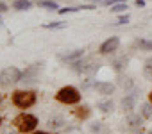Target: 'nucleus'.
<instances>
[{
	"label": "nucleus",
	"instance_id": "11",
	"mask_svg": "<svg viewBox=\"0 0 152 134\" xmlns=\"http://www.w3.org/2000/svg\"><path fill=\"white\" fill-rule=\"evenodd\" d=\"M73 114L77 116V118H88L90 116V109L88 107H79L77 111H73Z\"/></svg>",
	"mask_w": 152,
	"mask_h": 134
},
{
	"label": "nucleus",
	"instance_id": "4",
	"mask_svg": "<svg viewBox=\"0 0 152 134\" xmlns=\"http://www.w3.org/2000/svg\"><path fill=\"white\" fill-rule=\"evenodd\" d=\"M0 81L6 82V84L18 82V81H22V72L18 68H15V66H9V68H6L2 74H0Z\"/></svg>",
	"mask_w": 152,
	"mask_h": 134
},
{
	"label": "nucleus",
	"instance_id": "1",
	"mask_svg": "<svg viewBox=\"0 0 152 134\" xmlns=\"http://www.w3.org/2000/svg\"><path fill=\"white\" fill-rule=\"evenodd\" d=\"M56 100H57V102H61V104L72 106V104L81 102V93L75 90V88H72V86H64V88H61V90L57 91Z\"/></svg>",
	"mask_w": 152,
	"mask_h": 134
},
{
	"label": "nucleus",
	"instance_id": "19",
	"mask_svg": "<svg viewBox=\"0 0 152 134\" xmlns=\"http://www.w3.org/2000/svg\"><path fill=\"white\" fill-rule=\"evenodd\" d=\"M116 23H118V25H125V23H129V16H127V15H125V16H120Z\"/></svg>",
	"mask_w": 152,
	"mask_h": 134
},
{
	"label": "nucleus",
	"instance_id": "28",
	"mask_svg": "<svg viewBox=\"0 0 152 134\" xmlns=\"http://www.w3.org/2000/svg\"><path fill=\"white\" fill-rule=\"evenodd\" d=\"M0 23H2V18H0Z\"/></svg>",
	"mask_w": 152,
	"mask_h": 134
},
{
	"label": "nucleus",
	"instance_id": "8",
	"mask_svg": "<svg viewBox=\"0 0 152 134\" xmlns=\"http://www.w3.org/2000/svg\"><path fill=\"white\" fill-rule=\"evenodd\" d=\"M83 54H84V50H73V52H70V54L63 55V61H68V63H75L77 59H81V57H83Z\"/></svg>",
	"mask_w": 152,
	"mask_h": 134
},
{
	"label": "nucleus",
	"instance_id": "3",
	"mask_svg": "<svg viewBox=\"0 0 152 134\" xmlns=\"http://www.w3.org/2000/svg\"><path fill=\"white\" fill-rule=\"evenodd\" d=\"M13 104L20 109H27L32 107L36 104V93L34 91H15L13 93Z\"/></svg>",
	"mask_w": 152,
	"mask_h": 134
},
{
	"label": "nucleus",
	"instance_id": "5",
	"mask_svg": "<svg viewBox=\"0 0 152 134\" xmlns=\"http://www.w3.org/2000/svg\"><path fill=\"white\" fill-rule=\"evenodd\" d=\"M118 45H120V39L116 38V36H113V38H109V39H106L102 45H100V54H111V52H115L116 48H118Z\"/></svg>",
	"mask_w": 152,
	"mask_h": 134
},
{
	"label": "nucleus",
	"instance_id": "21",
	"mask_svg": "<svg viewBox=\"0 0 152 134\" xmlns=\"http://www.w3.org/2000/svg\"><path fill=\"white\" fill-rule=\"evenodd\" d=\"M102 2H104L106 6H115V4H120L122 0H102Z\"/></svg>",
	"mask_w": 152,
	"mask_h": 134
},
{
	"label": "nucleus",
	"instance_id": "6",
	"mask_svg": "<svg viewBox=\"0 0 152 134\" xmlns=\"http://www.w3.org/2000/svg\"><path fill=\"white\" fill-rule=\"evenodd\" d=\"M39 70H41V64H34V66H31L29 70H25V72L22 74V79H23L25 82H32V81L36 79V75H38Z\"/></svg>",
	"mask_w": 152,
	"mask_h": 134
},
{
	"label": "nucleus",
	"instance_id": "23",
	"mask_svg": "<svg viewBox=\"0 0 152 134\" xmlns=\"http://www.w3.org/2000/svg\"><path fill=\"white\" fill-rule=\"evenodd\" d=\"M4 11H7V6H6V4H2V2H0V13H4Z\"/></svg>",
	"mask_w": 152,
	"mask_h": 134
},
{
	"label": "nucleus",
	"instance_id": "24",
	"mask_svg": "<svg viewBox=\"0 0 152 134\" xmlns=\"http://www.w3.org/2000/svg\"><path fill=\"white\" fill-rule=\"evenodd\" d=\"M136 6H138V7H143V6H145V0H136Z\"/></svg>",
	"mask_w": 152,
	"mask_h": 134
},
{
	"label": "nucleus",
	"instance_id": "16",
	"mask_svg": "<svg viewBox=\"0 0 152 134\" xmlns=\"http://www.w3.org/2000/svg\"><path fill=\"white\" fill-rule=\"evenodd\" d=\"M138 47L147 48V50H152V41H147V39H138Z\"/></svg>",
	"mask_w": 152,
	"mask_h": 134
},
{
	"label": "nucleus",
	"instance_id": "13",
	"mask_svg": "<svg viewBox=\"0 0 152 134\" xmlns=\"http://www.w3.org/2000/svg\"><path fill=\"white\" fill-rule=\"evenodd\" d=\"M141 114L145 118H152V106L150 104H143L141 106Z\"/></svg>",
	"mask_w": 152,
	"mask_h": 134
},
{
	"label": "nucleus",
	"instance_id": "7",
	"mask_svg": "<svg viewBox=\"0 0 152 134\" xmlns=\"http://www.w3.org/2000/svg\"><path fill=\"white\" fill-rule=\"evenodd\" d=\"M95 90L102 95H111L115 91V86L111 82H95Z\"/></svg>",
	"mask_w": 152,
	"mask_h": 134
},
{
	"label": "nucleus",
	"instance_id": "2",
	"mask_svg": "<svg viewBox=\"0 0 152 134\" xmlns=\"http://www.w3.org/2000/svg\"><path fill=\"white\" fill-rule=\"evenodd\" d=\"M13 123H15V127H16L20 132H31V130L36 129V125H38V118H36L34 114L22 113V114H18V116L13 120Z\"/></svg>",
	"mask_w": 152,
	"mask_h": 134
},
{
	"label": "nucleus",
	"instance_id": "10",
	"mask_svg": "<svg viewBox=\"0 0 152 134\" xmlns=\"http://www.w3.org/2000/svg\"><path fill=\"white\" fill-rule=\"evenodd\" d=\"M31 0H16L15 2V9H18V11H27V9H31Z\"/></svg>",
	"mask_w": 152,
	"mask_h": 134
},
{
	"label": "nucleus",
	"instance_id": "14",
	"mask_svg": "<svg viewBox=\"0 0 152 134\" xmlns=\"http://www.w3.org/2000/svg\"><path fill=\"white\" fill-rule=\"evenodd\" d=\"M125 9H127V6H125V4H122V2H120V4H115V6H111V13H124Z\"/></svg>",
	"mask_w": 152,
	"mask_h": 134
},
{
	"label": "nucleus",
	"instance_id": "12",
	"mask_svg": "<svg viewBox=\"0 0 152 134\" xmlns=\"http://www.w3.org/2000/svg\"><path fill=\"white\" fill-rule=\"evenodd\" d=\"M39 7H47V9H59V6L52 0H41L39 2Z\"/></svg>",
	"mask_w": 152,
	"mask_h": 134
},
{
	"label": "nucleus",
	"instance_id": "25",
	"mask_svg": "<svg viewBox=\"0 0 152 134\" xmlns=\"http://www.w3.org/2000/svg\"><path fill=\"white\" fill-rule=\"evenodd\" d=\"M148 100H150V104H152V91L148 93Z\"/></svg>",
	"mask_w": 152,
	"mask_h": 134
},
{
	"label": "nucleus",
	"instance_id": "15",
	"mask_svg": "<svg viewBox=\"0 0 152 134\" xmlns=\"http://www.w3.org/2000/svg\"><path fill=\"white\" fill-rule=\"evenodd\" d=\"M43 27H45V29H63L64 23H63V22H54V23H45Z\"/></svg>",
	"mask_w": 152,
	"mask_h": 134
},
{
	"label": "nucleus",
	"instance_id": "26",
	"mask_svg": "<svg viewBox=\"0 0 152 134\" xmlns=\"http://www.w3.org/2000/svg\"><path fill=\"white\" fill-rule=\"evenodd\" d=\"M34 134H48V132H41V130H39V132H34Z\"/></svg>",
	"mask_w": 152,
	"mask_h": 134
},
{
	"label": "nucleus",
	"instance_id": "20",
	"mask_svg": "<svg viewBox=\"0 0 152 134\" xmlns=\"http://www.w3.org/2000/svg\"><path fill=\"white\" fill-rule=\"evenodd\" d=\"M48 125H50V127H59V125H61V118H56V120L52 118V120L48 122Z\"/></svg>",
	"mask_w": 152,
	"mask_h": 134
},
{
	"label": "nucleus",
	"instance_id": "17",
	"mask_svg": "<svg viewBox=\"0 0 152 134\" xmlns=\"http://www.w3.org/2000/svg\"><path fill=\"white\" fill-rule=\"evenodd\" d=\"M143 72H145V77L152 81V63H147V66L143 68Z\"/></svg>",
	"mask_w": 152,
	"mask_h": 134
},
{
	"label": "nucleus",
	"instance_id": "27",
	"mask_svg": "<svg viewBox=\"0 0 152 134\" xmlns=\"http://www.w3.org/2000/svg\"><path fill=\"white\" fill-rule=\"evenodd\" d=\"M0 125H2V118H0Z\"/></svg>",
	"mask_w": 152,
	"mask_h": 134
},
{
	"label": "nucleus",
	"instance_id": "22",
	"mask_svg": "<svg viewBox=\"0 0 152 134\" xmlns=\"http://www.w3.org/2000/svg\"><path fill=\"white\" fill-rule=\"evenodd\" d=\"M129 122H131V125H138L140 118H136V116H131V118H129Z\"/></svg>",
	"mask_w": 152,
	"mask_h": 134
},
{
	"label": "nucleus",
	"instance_id": "9",
	"mask_svg": "<svg viewBox=\"0 0 152 134\" xmlns=\"http://www.w3.org/2000/svg\"><path fill=\"white\" fill-rule=\"evenodd\" d=\"M134 102H136V95H127V97L124 98V102H122L124 111H131V109L134 107Z\"/></svg>",
	"mask_w": 152,
	"mask_h": 134
},
{
	"label": "nucleus",
	"instance_id": "18",
	"mask_svg": "<svg viewBox=\"0 0 152 134\" xmlns=\"http://www.w3.org/2000/svg\"><path fill=\"white\" fill-rule=\"evenodd\" d=\"M99 107H100L104 113H107V111H111V109H113V104H111V102H102Z\"/></svg>",
	"mask_w": 152,
	"mask_h": 134
}]
</instances>
